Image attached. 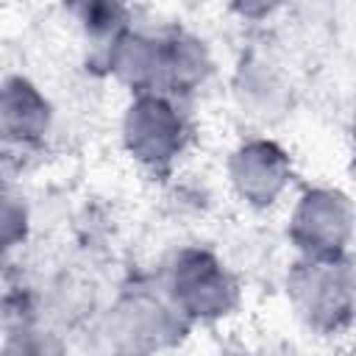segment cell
<instances>
[{"mask_svg":"<svg viewBox=\"0 0 356 356\" xmlns=\"http://www.w3.org/2000/svg\"><path fill=\"white\" fill-rule=\"evenodd\" d=\"M164 298L189 323H217L242 303V289L231 267L206 248H184L164 273Z\"/></svg>","mask_w":356,"mask_h":356,"instance_id":"cell-1","label":"cell"},{"mask_svg":"<svg viewBox=\"0 0 356 356\" xmlns=\"http://www.w3.org/2000/svg\"><path fill=\"white\" fill-rule=\"evenodd\" d=\"M295 314L317 334H342L353 320V267L345 259H298L286 275Z\"/></svg>","mask_w":356,"mask_h":356,"instance_id":"cell-2","label":"cell"},{"mask_svg":"<svg viewBox=\"0 0 356 356\" xmlns=\"http://www.w3.org/2000/svg\"><path fill=\"white\" fill-rule=\"evenodd\" d=\"M125 153L145 170L172 167L189 142V122L175 97L161 92L134 95L120 125Z\"/></svg>","mask_w":356,"mask_h":356,"instance_id":"cell-3","label":"cell"},{"mask_svg":"<svg viewBox=\"0 0 356 356\" xmlns=\"http://www.w3.org/2000/svg\"><path fill=\"white\" fill-rule=\"evenodd\" d=\"M289 242L300 259H345L353 239V203L342 189L312 186L289 211Z\"/></svg>","mask_w":356,"mask_h":356,"instance_id":"cell-4","label":"cell"},{"mask_svg":"<svg viewBox=\"0 0 356 356\" xmlns=\"http://www.w3.org/2000/svg\"><path fill=\"white\" fill-rule=\"evenodd\" d=\"M186 323L178 312L147 289L125 292L108 312V342L122 356H153L178 339Z\"/></svg>","mask_w":356,"mask_h":356,"instance_id":"cell-5","label":"cell"},{"mask_svg":"<svg viewBox=\"0 0 356 356\" xmlns=\"http://www.w3.org/2000/svg\"><path fill=\"white\" fill-rule=\"evenodd\" d=\"M292 159L289 153L267 136H253L239 142L228 156V181L234 195L256 209H273L292 184Z\"/></svg>","mask_w":356,"mask_h":356,"instance_id":"cell-6","label":"cell"},{"mask_svg":"<svg viewBox=\"0 0 356 356\" xmlns=\"http://www.w3.org/2000/svg\"><path fill=\"white\" fill-rule=\"evenodd\" d=\"M53 125V106L44 92L22 78L8 75L0 81V142L14 147L39 145Z\"/></svg>","mask_w":356,"mask_h":356,"instance_id":"cell-7","label":"cell"},{"mask_svg":"<svg viewBox=\"0 0 356 356\" xmlns=\"http://www.w3.org/2000/svg\"><path fill=\"white\" fill-rule=\"evenodd\" d=\"M161 39L128 28L106 47V61L120 83H125L134 95H147L161 92Z\"/></svg>","mask_w":356,"mask_h":356,"instance_id":"cell-8","label":"cell"},{"mask_svg":"<svg viewBox=\"0 0 356 356\" xmlns=\"http://www.w3.org/2000/svg\"><path fill=\"white\" fill-rule=\"evenodd\" d=\"M161 53V95L178 97L200 89L211 75V53L203 39L192 33H172Z\"/></svg>","mask_w":356,"mask_h":356,"instance_id":"cell-9","label":"cell"},{"mask_svg":"<svg viewBox=\"0 0 356 356\" xmlns=\"http://www.w3.org/2000/svg\"><path fill=\"white\" fill-rule=\"evenodd\" d=\"M0 356H67V348L50 328L22 325L3 339Z\"/></svg>","mask_w":356,"mask_h":356,"instance_id":"cell-10","label":"cell"},{"mask_svg":"<svg viewBox=\"0 0 356 356\" xmlns=\"http://www.w3.org/2000/svg\"><path fill=\"white\" fill-rule=\"evenodd\" d=\"M28 231H31L28 203L17 192L0 186V253L19 248L28 239Z\"/></svg>","mask_w":356,"mask_h":356,"instance_id":"cell-11","label":"cell"},{"mask_svg":"<svg viewBox=\"0 0 356 356\" xmlns=\"http://www.w3.org/2000/svg\"><path fill=\"white\" fill-rule=\"evenodd\" d=\"M78 17H81L83 31H86L92 39L103 42L106 47H108L122 31H128V14H125L122 6H111V3H92V6H89V3H86V6L78 8Z\"/></svg>","mask_w":356,"mask_h":356,"instance_id":"cell-12","label":"cell"}]
</instances>
